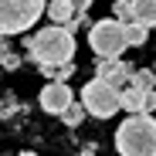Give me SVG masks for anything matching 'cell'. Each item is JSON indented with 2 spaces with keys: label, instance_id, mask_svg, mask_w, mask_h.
<instances>
[{
  "label": "cell",
  "instance_id": "1",
  "mask_svg": "<svg viewBox=\"0 0 156 156\" xmlns=\"http://www.w3.org/2000/svg\"><path fill=\"white\" fill-rule=\"evenodd\" d=\"M24 48H27L31 61H37V65H51V68H58V65H65V61H75V51H78V44H75V31L61 27V24L41 27L34 37L24 41Z\"/></svg>",
  "mask_w": 156,
  "mask_h": 156
},
{
  "label": "cell",
  "instance_id": "2",
  "mask_svg": "<svg viewBox=\"0 0 156 156\" xmlns=\"http://www.w3.org/2000/svg\"><path fill=\"white\" fill-rule=\"evenodd\" d=\"M115 153L119 156H156V115L149 112L129 115L115 129Z\"/></svg>",
  "mask_w": 156,
  "mask_h": 156
},
{
  "label": "cell",
  "instance_id": "3",
  "mask_svg": "<svg viewBox=\"0 0 156 156\" xmlns=\"http://www.w3.org/2000/svg\"><path fill=\"white\" fill-rule=\"evenodd\" d=\"M48 14V0H0V34L14 37L31 31Z\"/></svg>",
  "mask_w": 156,
  "mask_h": 156
},
{
  "label": "cell",
  "instance_id": "4",
  "mask_svg": "<svg viewBox=\"0 0 156 156\" xmlns=\"http://www.w3.org/2000/svg\"><path fill=\"white\" fill-rule=\"evenodd\" d=\"M88 48L95 51V58H122V51L129 48L126 41V24L115 17L95 20L88 27Z\"/></svg>",
  "mask_w": 156,
  "mask_h": 156
},
{
  "label": "cell",
  "instance_id": "5",
  "mask_svg": "<svg viewBox=\"0 0 156 156\" xmlns=\"http://www.w3.org/2000/svg\"><path fill=\"white\" fill-rule=\"evenodd\" d=\"M82 105L88 115L95 119H112L122 105H119V88L109 85V82H102V78H88V85H82Z\"/></svg>",
  "mask_w": 156,
  "mask_h": 156
},
{
  "label": "cell",
  "instance_id": "6",
  "mask_svg": "<svg viewBox=\"0 0 156 156\" xmlns=\"http://www.w3.org/2000/svg\"><path fill=\"white\" fill-rule=\"evenodd\" d=\"M37 102H41V109H44L48 115H61L71 102H75V92H71L68 82H48V85L41 88Z\"/></svg>",
  "mask_w": 156,
  "mask_h": 156
},
{
  "label": "cell",
  "instance_id": "7",
  "mask_svg": "<svg viewBox=\"0 0 156 156\" xmlns=\"http://www.w3.org/2000/svg\"><path fill=\"white\" fill-rule=\"evenodd\" d=\"M133 65L129 61H122V58H95V75L102 78V82H109V85H115L119 92L133 82Z\"/></svg>",
  "mask_w": 156,
  "mask_h": 156
},
{
  "label": "cell",
  "instance_id": "8",
  "mask_svg": "<svg viewBox=\"0 0 156 156\" xmlns=\"http://www.w3.org/2000/svg\"><path fill=\"white\" fill-rule=\"evenodd\" d=\"M119 105H122V112H129V115H139V112H153L156 105H153V92H143V88H136V85H126L122 92H119Z\"/></svg>",
  "mask_w": 156,
  "mask_h": 156
},
{
  "label": "cell",
  "instance_id": "9",
  "mask_svg": "<svg viewBox=\"0 0 156 156\" xmlns=\"http://www.w3.org/2000/svg\"><path fill=\"white\" fill-rule=\"evenodd\" d=\"M48 17H51V24H71L75 17H78V10H75V0H48Z\"/></svg>",
  "mask_w": 156,
  "mask_h": 156
},
{
  "label": "cell",
  "instance_id": "10",
  "mask_svg": "<svg viewBox=\"0 0 156 156\" xmlns=\"http://www.w3.org/2000/svg\"><path fill=\"white\" fill-rule=\"evenodd\" d=\"M133 20L143 27H156V0H133Z\"/></svg>",
  "mask_w": 156,
  "mask_h": 156
},
{
  "label": "cell",
  "instance_id": "11",
  "mask_svg": "<svg viewBox=\"0 0 156 156\" xmlns=\"http://www.w3.org/2000/svg\"><path fill=\"white\" fill-rule=\"evenodd\" d=\"M129 85H136V88H143V92H156V68H136Z\"/></svg>",
  "mask_w": 156,
  "mask_h": 156
},
{
  "label": "cell",
  "instance_id": "12",
  "mask_svg": "<svg viewBox=\"0 0 156 156\" xmlns=\"http://www.w3.org/2000/svg\"><path fill=\"white\" fill-rule=\"evenodd\" d=\"M126 41H129V48H143L146 41H149V27H143V24H126Z\"/></svg>",
  "mask_w": 156,
  "mask_h": 156
},
{
  "label": "cell",
  "instance_id": "13",
  "mask_svg": "<svg viewBox=\"0 0 156 156\" xmlns=\"http://www.w3.org/2000/svg\"><path fill=\"white\" fill-rule=\"evenodd\" d=\"M85 115H88V112H85V105H82V102H71V105H68L58 119H61L68 129H75V126H82V119H85Z\"/></svg>",
  "mask_w": 156,
  "mask_h": 156
},
{
  "label": "cell",
  "instance_id": "14",
  "mask_svg": "<svg viewBox=\"0 0 156 156\" xmlns=\"http://www.w3.org/2000/svg\"><path fill=\"white\" fill-rule=\"evenodd\" d=\"M112 17L122 24H133V0H115L112 4Z\"/></svg>",
  "mask_w": 156,
  "mask_h": 156
},
{
  "label": "cell",
  "instance_id": "15",
  "mask_svg": "<svg viewBox=\"0 0 156 156\" xmlns=\"http://www.w3.org/2000/svg\"><path fill=\"white\" fill-rule=\"evenodd\" d=\"M71 75H75V61H65V65L55 68V82H68Z\"/></svg>",
  "mask_w": 156,
  "mask_h": 156
},
{
  "label": "cell",
  "instance_id": "16",
  "mask_svg": "<svg viewBox=\"0 0 156 156\" xmlns=\"http://www.w3.org/2000/svg\"><path fill=\"white\" fill-rule=\"evenodd\" d=\"M0 68H7V71H17V68H20V58L14 55V51H7V55H0Z\"/></svg>",
  "mask_w": 156,
  "mask_h": 156
},
{
  "label": "cell",
  "instance_id": "17",
  "mask_svg": "<svg viewBox=\"0 0 156 156\" xmlns=\"http://www.w3.org/2000/svg\"><path fill=\"white\" fill-rule=\"evenodd\" d=\"M7 115H14V98L0 102V119H7Z\"/></svg>",
  "mask_w": 156,
  "mask_h": 156
},
{
  "label": "cell",
  "instance_id": "18",
  "mask_svg": "<svg viewBox=\"0 0 156 156\" xmlns=\"http://www.w3.org/2000/svg\"><path fill=\"white\" fill-rule=\"evenodd\" d=\"M88 7H92V0H75V10L78 14H88Z\"/></svg>",
  "mask_w": 156,
  "mask_h": 156
},
{
  "label": "cell",
  "instance_id": "19",
  "mask_svg": "<svg viewBox=\"0 0 156 156\" xmlns=\"http://www.w3.org/2000/svg\"><path fill=\"white\" fill-rule=\"evenodd\" d=\"M78 156H98V149H95V146H85V149L78 153Z\"/></svg>",
  "mask_w": 156,
  "mask_h": 156
},
{
  "label": "cell",
  "instance_id": "20",
  "mask_svg": "<svg viewBox=\"0 0 156 156\" xmlns=\"http://www.w3.org/2000/svg\"><path fill=\"white\" fill-rule=\"evenodd\" d=\"M7 51H10V44H7V37H4V34H0V55H7Z\"/></svg>",
  "mask_w": 156,
  "mask_h": 156
},
{
  "label": "cell",
  "instance_id": "21",
  "mask_svg": "<svg viewBox=\"0 0 156 156\" xmlns=\"http://www.w3.org/2000/svg\"><path fill=\"white\" fill-rule=\"evenodd\" d=\"M17 156H37V153H17Z\"/></svg>",
  "mask_w": 156,
  "mask_h": 156
},
{
  "label": "cell",
  "instance_id": "22",
  "mask_svg": "<svg viewBox=\"0 0 156 156\" xmlns=\"http://www.w3.org/2000/svg\"><path fill=\"white\" fill-rule=\"evenodd\" d=\"M0 71H4V68H0Z\"/></svg>",
  "mask_w": 156,
  "mask_h": 156
}]
</instances>
